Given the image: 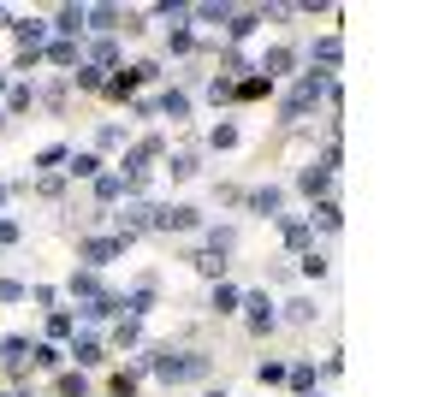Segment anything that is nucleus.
Listing matches in <instances>:
<instances>
[{
  "mask_svg": "<svg viewBox=\"0 0 445 397\" xmlns=\"http://www.w3.org/2000/svg\"><path fill=\"white\" fill-rule=\"evenodd\" d=\"M72 356L84 362V368H95V362H101V344H95V338H77V344H72Z\"/></svg>",
  "mask_w": 445,
  "mask_h": 397,
  "instance_id": "nucleus-5",
  "label": "nucleus"
},
{
  "mask_svg": "<svg viewBox=\"0 0 445 397\" xmlns=\"http://www.w3.org/2000/svg\"><path fill=\"white\" fill-rule=\"evenodd\" d=\"M48 60H54V65H77V47L72 42H54V47H48Z\"/></svg>",
  "mask_w": 445,
  "mask_h": 397,
  "instance_id": "nucleus-9",
  "label": "nucleus"
},
{
  "mask_svg": "<svg viewBox=\"0 0 445 397\" xmlns=\"http://www.w3.org/2000/svg\"><path fill=\"white\" fill-rule=\"evenodd\" d=\"M84 18H89L95 30H113V24H119V12H113V6H95V12H84Z\"/></svg>",
  "mask_w": 445,
  "mask_h": 397,
  "instance_id": "nucleus-8",
  "label": "nucleus"
},
{
  "mask_svg": "<svg viewBox=\"0 0 445 397\" xmlns=\"http://www.w3.org/2000/svg\"><path fill=\"white\" fill-rule=\"evenodd\" d=\"M214 308L232 314V308H238V291H232V285H220V291H214Z\"/></svg>",
  "mask_w": 445,
  "mask_h": 397,
  "instance_id": "nucleus-12",
  "label": "nucleus"
},
{
  "mask_svg": "<svg viewBox=\"0 0 445 397\" xmlns=\"http://www.w3.org/2000/svg\"><path fill=\"white\" fill-rule=\"evenodd\" d=\"M196 172V155H172V178H190Z\"/></svg>",
  "mask_w": 445,
  "mask_h": 397,
  "instance_id": "nucleus-18",
  "label": "nucleus"
},
{
  "mask_svg": "<svg viewBox=\"0 0 445 397\" xmlns=\"http://www.w3.org/2000/svg\"><path fill=\"white\" fill-rule=\"evenodd\" d=\"M196 267H202L208 279H220V273H226V261H220V255H214V250H208V255H196Z\"/></svg>",
  "mask_w": 445,
  "mask_h": 397,
  "instance_id": "nucleus-13",
  "label": "nucleus"
},
{
  "mask_svg": "<svg viewBox=\"0 0 445 397\" xmlns=\"http://www.w3.org/2000/svg\"><path fill=\"white\" fill-rule=\"evenodd\" d=\"M315 95H321V77H303V84L291 89V101H285V119H303V113L315 107Z\"/></svg>",
  "mask_w": 445,
  "mask_h": 397,
  "instance_id": "nucleus-2",
  "label": "nucleus"
},
{
  "mask_svg": "<svg viewBox=\"0 0 445 397\" xmlns=\"http://www.w3.org/2000/svg\"><path fill=\"white\" fill-rule=\"evenodd\" d=\"M42 36H48V24H42V18H24V24H18V42H24V47H36Z\"/></svg>",
  "mask_w": 445,
  "mask_h": 397,
  "instance_id": "nucleus-6",
  "label": "nucleus"
},
{
  "mask_svg": "<svg viewBox=\"0 0 445 397\" xmlns=\"http://www.w3.org/2000/svg\"><path fill=\"white\" fill-rule=\"evenodd\" d=\"M0 125H6V113H0Z\"/></svg>",
  "mask_w": 445,
  "mask_h": 397,
  "instance_id": "nucleus-21",
  "label": "nucleus"
},
{
  "mask_svg": "<svg viewBox=\"0 0 445 397\" xmlns=\"http://www.w3.org/2000/svg\"><path fill=\"white\" fill-rule=\"evenodd\" d=\"M243 308H250V326H256V332H268V326H273V308H268V296H250Z\"/></svg>",
  "mask_w": 445,
  "mask_h": 397,
  "instance_id": "nucleus-4",
  "label": "nucleus"
},
{
  "mask_svg": "<svg viewBox=\"0 0 445 397\" xmlns=\"http://www.w3.org/2000/svg\"><path fill=\"white\" fill-rule=\"evenodd\" d=\"M155 374L172 379V386H178V379H202V374H208V356H172V350H155Z\"/></svg>",
  "mask_w": 445,
  "mask_h": 397,
  "instance_id": "nucleus-1",
  "label": "nucleus"
},
{
  "mask_svg": "<svg viewBox=\"0 0 445 397\" xmlns=\"http://www.w3.org/2000/svg\"><path fill=\"white\" fill-rule=\"evenodd\" d=\"M196 220H202L196 208H155V220H148V225H160V231H190Z\"/></svg>",
  "mask_w": 445,
  "mask_h": 397,
  "instance_id": "nucleus-3",
  "label": "nucleus"
},
{
  "mask_svg": "<svg viewBox=\"0 0 445 397\" xmlns=\"http://www.w3.org/2000/svg\"><path fill=\"white\" fill-rule=\"evenodd\" d=\"M148 303H155V291H137V296H131V303H125L131 320H137V314H148Z\"/></svg>",
  "mask_w": 445,
  "mask_h": 397,
  "instance_id": "nucleus-15",
  "label": "nucleus"
},
{
  "mask_svg": "<svg viewBox=\"0 0 445 397\" xmlns=\"http://www.w3.org/2000/svg\"><path fill=\"white\" fill-rule=\"evenodd\" d=\"M119 190H125V178H95V196H101V202H113Z\"/></svg>",
  "mask_w": 445,
  "mask_h": 397,
  "instance_id": "nucleus-11",
  "label": "nucleus"
},
{
  "mask_svg": "<svg viewBox=\"0 0 445 397\" xmlns=\"http://www.w3.org/2000/svg\"><path fill=\"white\" fill-rule=\"evenodd\" d=\"M95 167H101L95 155H72V172H77V178H95Z\"/></svg>",
  "mask_w": 445,
  "mask_h": 397,
  "instance_id": "nucleus-14",
  "label": "nucleus"
},
{
  "mask_svg": "<svg viewBox=\"0 0 445 397\" xmlns=\"http://www.w3.org/2000/svg\"><path fill=\"white\" fill-rule=\"evenodd\" d=\"M315 54H321V65H339V36H326V42L315 47Z\"/></svg>",
  "mask_w": 445,
  "mask_h": 397,
  "instance_id": "nucleus-17",
  "label": "nucleus"
},
{
  "mask_svg": "<svg viewBox=\"0 0 445 397\" xmlns=\"http://www.w3.org/2000/svg\"><path fill=\"white\" fill-rule=\"evenodd\" d=\"M119 250H125V243H89V250H84V255L95 261V267H101V261H113V255H119Z\"/></svg>",
  "mask_w": 445,
  "mask_h": 397,
  "instance_id": "nucleus-7",
  "label": "nucleus"
},
{
  "mask_svg": "<svg viewBox=\"0 0 445 397\" xmlns=\"http://www.w3.org/2000/svg\"><path fill=\"white\" fill-rule=\"evenodd\" d=\"M297 184H303V190H309V196H315V190H326V172H315V167H309V172H303V178H297Z\"/></svg>",
  "mask_w": 445,
  "mask_h": 397,
  "instance_id": "nucleus-16",
  "label": "nucleus"
},
{
  "mask_svg": "<svg viewBox=\"0 0 445 397\" xmlns=\"http://www.w3.org/2000/svg\"><path fill=\"white\" fill-rule=\"evenodd\" d=\"M214 397H226V391H214Z\"/></svg>",
  "mask_w": 445,
  "mask_h": 397,
  "instance_id": "nucleus-22",
  "label": "nucleus"
},
{
  "mask_svg": "<svg viewBox=\"0 0 445 397\" xmlns=\"http://www.w3.org/2000/svg\"><path fill=\"white\" fill-rule=\"evenodd\" d=\"M256 208H261V213H273V208H279V190H273V184H268V190H256Z\"/></svg>",
  "mask_w": 445,
  "mask_h": 397,
  "instance_id": "nucleus-19",
  "label": "nucleus"
},
{
  "mask_svg": "<svg viewBox=\"0 0 445 397\" xmlns=\"http://www.w3.org/2000/svg\"><path fill=\"white\" fill-rule=\"evenodd\" d=\"M24 296V285H12V279H0V303H18Z\"/></svg>",
  "mask_w": 445,
  "mask_h": 397,
  "instance_id": "nucleus-20",
  "label": "nucleus"
},
{
  "mask_svg": "<svg viewBox=\"0 0 445 397\" xmlns=\"http://www.w3.org/2000/svg\"><path fill=\"white\" fill-rule=\"evenodd\" d=\"M77 24H84V6H65V12H60V24H54V30H65V36H72V30H77Z\"/></svg>",
  "mask_w": 445,
  "mask_h": 397,
  "instance_id": "nucleus-10",
  "label": "nucleus"
}]
</instances>
